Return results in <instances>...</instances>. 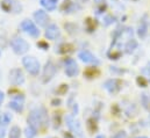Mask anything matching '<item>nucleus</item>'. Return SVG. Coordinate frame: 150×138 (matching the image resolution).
I'll return each instance as SVG.
<instances>
[{
	"mask_svg": "<svg viewBox=\"0 0 150 138\" xmlns=\"http://www.w3.org/2000/svg\"><path fill=\"white\" fill-rule=\"evenodd\" d=\"M36 135H38V130L36 129H34V128H32L29 125L25 129V136H26V138H35Z\"/></svg>",
	"mask_w": 150,
	"mask_h": 138,
	"instance_id": "23",
	"label": "nucleus"
},
{
	"mask_svg": "<svg viewBox=\"0 0 150 138\" xmlns=\"http://www.w3.org/2000/svg\"><path fill=\"white\" fill-rule=\"evenodd\" d=\"M9 81L15 85V86H20L25 82V74L20 69H13L9 72Z\"/></svg>",
	"mask_w": 150,
	"mask_h": 138,
	"instance_id": "9",
	"label": "nucleus"
},
{
	"mask_svg": "<svg viewBox=\"0 0 150 138\" xmlns=\"http://www.w3.org/2000/svg\"><path fill=\"white\" fill-rule=\"evenodd\" d=\"M137 138H148V137H144V136H142V137H137Z\"/></svg>",
	"mask_w": 150,
	"mask_h": 138,
	"instance_id": "39",
	"label": "nucleus"
},
{
	"mask_svg": "<svg viewBox=\"0 0 150 138\" xmlns=\"http://www.w3.org/2000/svg\"><path fill=\"white\" fill-rule=\"evenodd\" d=\"M4 99H5V94L0 91V104H2V101H4Z\"/></svg>",
	"mask_w": 150,
	"mask_h": 138,
	"instance_id": "37",
	"label": "nucleus"
},
{
	"mask_svg": "<svg viewBox=\"0 0 150 138\" xmlns=\"http://www.w3.org/2000/svg\"><path fill=\"white\" fill-rule=\"evenodd\" d=\"M78 58H79L81 62L87 63V64H96V65L99 64V61L97 59V57H96L92 52H90L88 50H83V51H80V52L78 54Z\"/></svg>",
	"mask_w": 150,
	"mask_h": 138,
	"instance_id": "12",
	"label": "nucleus"
},
{
	"mask_svg": "<svg viewBox=\"0 0 150 138\" xmlns=\"http://www.w3.org/2000/svg\"><path fill=\"white\" fill-rule=\"evenodd\" d=\"M6 137V129L4 127H0V138Z\"/></svg>",
	"mask_w": 150,
	"mask_h": 138,
	"instance_id": "35",
	"label": "nucleus"
},
{
	"mask_svg": "<svg viewBox=\"0 0 150 138\" xmlns=\"http://www.w3.org/2000/svg\"><path fill=\"white\" fill-rule=\"evenodd\" d=\"M65 124H67V127L69 128V130L75 136H78L79 138H84L80 123H79V121H76L74 115H67L65 116Z\"/></svg>",
	"mask_w": 150,
	"mask_h": 138,
	"instance_id": "4",
	"label": "nucleus"
},
{
	"mask_svg": "<svg viewBox=\"0 0 150 138\" xmlns=\"http://www.w3.org/2000/svg\"><path fill=\"white\" fill-rule=\"evenodd\" d=\"M21 28L23 32H26L27 34H29L33 37H38L40 35V30L38 28L35 26V23L30 20H23L22 23H21Z\"/></svg>",
	"mask_w": 150,
	"mask_h": 138,
	"instance_id": "10",
	"label": "nucleus"
},
{
	"mask_svg": "<svg viewBox=\"0 0 150 138\" xmlns=\"http://www.w3.org/2000/svg\"><path fill=\"white\" fill-rule=\"evenodd\" d=\"M85 25H86V29H87L88 32H93V30H94V28H96V22H94L91 18L86 19Z\"/></svg>",
	"mask_w": 150,
	"mask_h": 138,
	"instance_id": "25",
	"label": "nucleus"
},
{
	"mask_svg": "<svg viewBox=\"0 0 150 138\" xmlns=\"http://www.w3.org/2000/svg\"><path fill=\"white\" fill-rule=\"evenodd\" d=\"M25 96L22 94H16V95H13V100L8 104V107L14 110L15 113H22L23 111V108H25Z\"/></svg>",
	"mask_w": 150,
	"mask_h": 138,
	"instance_id": "6",
	"label": "nucleus"
},
{
	"mask_svg": "<svg viewBox=\"0 0 150 138\" xmlns=\"http://www.w3.org/2000/svg\"><path fill=\"white\" fill-rule=\"evenodd\" d=\"M52 122H54V129H59V127L62 124V120H61V115L58 113H55Z\"/></svg>",
	"mask_w": 150,
	"mask_h": 138,
	"instance_id": "24",
	"label": "nucleus"
},
{
	"mask_svg": "<svg viewBox=\"0 0 150 138\" xmlns=\"http://www.w3.org/2000/svg\"><path fill=\"white\" fill-rule=\"evenodd\" d=\"M96 138H106V137H105L104 135H98V136H97Z\"/></svg>",
	"mask_w": 150,
	"mask_h": 138,
	"instance_id": "38",
	"label": "nucleus"
},
{
	"mask_svg": "<svg viewBox=\"0 0 150 138\" xmlns=\"http://www.w3.org/2000/svg\"><path fill=\"white\" fill-rule=\"evenodd\" d=\"M147 30H148V25H147V21L142 20L141 23H140V27H139V32L137 34L140 37H144L146 34H147Z\"/></svg>",
	"mask_w": 150,
	"mask_h": 138,
	"instance_id": "21",
	"label": "nucleus"
},
{
	"mask_svg": "<svg viewBox=\"0 0 150 138\" xmlns=\"http://www.w3.org/2000/svg\"><path fill=\"white\" fill-rule=\"evenodd\" d=\"M142 73L146 74L147 77H150V63L147 65V66H144V68L142 69Z\"/></svg>",
	"mask_w": 150,
	"mask_h": 138,
	"instance_id": "32",
	"label": "nucleus"
},
{
	"mask_svg": "<svg viewBox=\"0 0 150 138\" xmlns=\"http://www.w3.org/2000/svg\"><path fill=\"white\" fill-rule=\"evenodd\" d=\"M38 46L42 48L43 50H48V48H49V44H48V43H45L44 41H41V42H38Z\"/></svg>",
	"mask_w": 150,
	"mask_h": 138,
	"instance_id": "31",
	"label": "nucleus"
},
{
	"mask_svg": "<svg viewBox=\"0 0 150 138\" xmlns=\"http://www.w3.org/2000/svg\"><path fill=\"white\" fill-rule=\"evenodd\" d=\"M75 9H77L76 8V4L70 1V0H65L63 2V5H62V11L64 13H72Z\"/></svg>",
	"mask_w": 150,
	"mask_h": 138,
	"instance_id": "15",
	"label": "nucleus"
},
{
	"mask_svg": "<svg viewBox=\"0 0 150 138\" xmlns=\"http://www.w3.org/2000/svg\"><path fill=\"white\" fill-rule=\"evenodd\" d=\"M11 121H12V116L8 113L0 114V127H1V124L2 125H7L8 123H11Z\"/></svg>",
	"mask_w": 150,
	"mask_h": 138,
	"instance_id": "22",
	"label": "nucleus"
},
{
	"mask_svg": "<svg viewBox=\"0 0 150 138\" xmlns=\"http://www.w3.org/2000/svg\"><path fill=\"white\" fill-rule=\"evenodd\" d=\"M51 106H54V107H56V106H61V104H62V100L61 99H57V98H55V99H52L51 100Z\"/></svg>",
	"mask_w": 150,
	"mask_h": 138,
	"instance_id": "33",
	"label": "nucleus"
},
{
	"mask_svg": "<svg viewBox=\"0 0 150 138\" xmlns=\"http://www.w3.org/2000/svg\"><path fill=\"white\" fill-rule=\"evenodd\" d=\"M59 28L56 26V25H49L48 27H47V29H45V37L48 38V39H51V41H54V39H56L58 36H59Z\"/></svg>",
	"mask_w": 150,
	"mask_h": 138,
	"instance_id": "14",
	"label": "nucleus"
},
{
	"mask_svg": "<svg viewBox=\"0 0 150 138\" xmlns=\"http://www.w3.org/2000/svg\"><path fill=\"white\" fill-rule=\"evenodd\" d=\"M48 138H57V137H48Z\"/></svg>",
	"mask_w": 150,
	"mask_h": 138,
	"instance_id": "40",
	"label": "nucleus"
},
{
	"mask_svg": "<svg viewBox=\"0 0 150 138\" xmlns=\"http://www.w3.org/2000/svg\"><path fill=\"white\" fill-rule=\"evenodd\" d=\"M113 138H127V132L126 131H119L114 135Z\"/></svg>",
	"mask_w": 150,
	"mask_h": 138,
	"instance_id": "30",
	"label": "nucleus"
},
{
	"mask_svg": "<svg viewBox=\"0 0 150 138\" xmlns=\"http://www.w3.org/2000/svg\"><path fill=\"white\" fill-rule=\"evenodd\" d=\"M11 46L16 55H23L29 50V43L22 37H14L11 41Z\"/></svg>",
	"mask_w": 150,
	"mask_h": 138,
	"instance_id": "3",
	"label": "nucleus"
},
{
	"mask_svg": "<svg viewBox=\"0 0 150 138\" xmlns=\"http://www.w3.org/2000/svg\"><path fill=\"white\" fill-rule=\"evenodd\" d=\"M149 122H150V118H149Z\"/></svg>",
	"mask_w": 150,
	"mask_h": 138,
	"instance_id": "41",
	"label": "nucleus"
},
{
	"mask_svg": "<svg viewBox=\"0 0 150 138\" xmlns=\"http://www.w3.org/2000/svg\"><path fill=\"white\" fill-rule=\"evenodd\" d=\"M28 125L34 128V129H40L48 123V111L44 107H38L30 111V114L27 117Z\"/></svg>",
	"mask_w": 150,
	"mask_h": 138,
	"instance_id": "1",
	"label": "nucleus"
},
{
	"mask_svg": "<svg viewBox=\"0 0 150 138\" xmlns=\"http://www.w3.org/2000/svg\"><path fill=\"white\" fill-rule=\"evenodd\" d=\"M56 72H57V68H56L55 63L52 61L47 62L44 65V69H43V82L44 84L49 82L55 77Z\"/></svg>",
	"mask_w": 150,
	"mask_h": 138,
	"instance_id": "5",
	"label": "nucleus"
},
{
	"mask_svg": "<svg viewBox=\"0 0 150 138\" xmlns=\"http://www.w3.org/2000/svg\"><path fill=\"white\" fill-rule=\"evenodd\" d=\"M142 104L146 109L150 110V96L148 94H142Z\"/></svg>",
	"mask_w": 150,
	"mask_h": 138,
	"instance_id": "27",
	"label": "nucleus"
},
{
	"mask_svg": "<svg viewBox=\"0 0 150 138\" xmlns=\"http://www.w3.org/2000/svg\"><path fill=\"white\" fill-rule=\"evenodd\" d=\"M136 48H137V42H136L135 39H130V41H128V42L126 43V46H125L127 54H132Z\"/></svg>",
	"mask_w": 150,
	"mask_h": 138,
	"instance_id": "20",
	"label": "nucleus"
},
{
	"mask_svg": "<svg viewBox=\"0 0 150 138\" xmlns=\"http://www.w3.org/2000/svg\"><path fill=\"white\" fill-rule=\"evenodd\" d=\"M21 137V129L18 125H13L8 132V138H20Z\"/></svg>",
	"mask_w": 150,
	"mask_h": 138,
	"instance_id": "17",
	"label": "nucleus"
},
{
	"mask_svg": "<svg viewBox=\"0 0 150 138\" xmlns=\"http://www.w3.org/2000/svg\"><path fill=\"white\" fill-rule=\"evenodd\" d=\"M68 85H65V84H62L57 89H56V93L58 94V95H64V94H67V92H68Z\"/></svg>",
	"mask_w": 150,
	"mask_h": 138,
	"instance_id": "28",
	"label": "nucleus"
},
{
	"mask_svg": "<svg viewBox=\"0 0 150 138\" xmlns=\"http://www.w3.org/2000/svg\"><path fill=\"white\" fill-rule=\"evenodd\" d=\"M86 127H87V130L93 134L98 130V124H97V121L94 118H88L87 120V123H86Z\"/></svg>",
	"mask_w": 150,
	"mask_h": 138,
	"instance_id": "19",
	"label": "nucleus"
},
{
	"mask_svg": "<svg viewBox=\"0 0 150 138\" xmlns=\"http://www.w3.org/2000/svg\"><path fill=\"white\" fill-rule=\"evenodd\" d=\"M78 114V106H77V104H75V106H74V114L72 115H77Z\"/></svg>",
	"mask_w": 150,
	"mask_h": 138,
	"instance_id": "36",
	"label": "nucleus"
},
{
	"mask_svg": "<svg viewBox=\"0 0 150 138\" xmlns=\"http://www.w3.org/2000/svg\"><path fill=\"white\" fill-rule=\"evenodd\" d=\"M136 81L140 85V87H147V85H148V81L144 79V77H139L136 79Z\"/></svg>",
	"mask_w": 150,
	"mask_h": 138,
	"instance_id": "29",
	"label": "nucleus"
},
{
	"mask_svg": "<svg viewBox=\"0 0 150 138\" xmlns=\"http://www.w3.org/2000/svg\"><path fill=\"white\" fill-rule=\"evenodd\" d=\"M34 19H35L36 23L41 27H47L48 23H49V20H50L49 15L42 9H38L34 13Z\"/></svg>",
	"mask_w": 150,
	"mask_h": 138,
	"instance_id": "13",
	"label": "nucleus"
},
{
	"mask_svg": "<svg viewBox=\"0 0 150 138\" xmlns=\"http://www.w3.org/2000/svg\"><path fill=\"white\" fill-rule=\"evenodd\" d=\"M69 51H72V45L71 44H68V43L62 44L59 46V50H58L59 54H65V52H69Z\"/></svg>",
	"mask_w": 150,
	"mask_h": 138,
	"instance_id": "26",
	"label": "nucleus"
},
{
	"mask_svg": "<svg viewBox=\"0 0 150 138\" xmlns=\"http://www.w3.org/2000/svg\"><path fill=\"white\" fill-rule=\"evenodd\" d=\"M0 7L6 13H11V12L18 13V12L21 11V5L16 0H2L1 4H0Z\"/></svg>",
	"mask_w": 150,
	"mask_h": 138,
	"instance_id": "7",
	"label": "nucleus"
},
{
	"mask_svg": "<svg viewBox=\"0 0 150 138\" xmlns=\"http://www.w3.org/2000/svg\"><path fill=\"white\" fill-rule=\"evenodd\" d=\"M63 136H64V138H76V136L71 132V131H69V132H64Z\"/></svg>",
	"mask_w": 150,
	"mask_h": 138,
	"instance_id": "34",
	"label": "nucleus"
},
{
	"mask_svg": "<svg viewBox=\"0 0 150 138\" xmlns=\"http://www.w3.org/2000/svg\"><path fill=\"white\" fill-rule=\"evenodd\" d=\"M56 0H41V5L48 11H54L56 8Z\"/></svg>",
	"mask_w": 150,
	"mask_h": 138,
	"instance_id": "18",
	"label": "nucleus"
},
{
	"mask_svg": "<svg viewBox=\"0 0 150 138\" xmlns=\"http://www.w3.org/2000/svg\"><path fill=\"white\" fill-rule=\"evenodd\" d=\"M22 64L25 66V69L27 70L28 73H30L32 75H38L40 69H41V65H40V62L35 57L33 56H26L22 58Z\"/></svg>",
	"mask_w": 150,
	"mask_h": 138,
	"instance_id": "2",
	"label": "nucleus"
},
{
	"mask_svg": "<svg viewBox=\"0 0 150 138\" xmlns=\"http://www.w3.org/2000/svg\"><path fill=\"white\" fill-rule=\"evenodd\" d=\"M56 1H57V0H56Z\"/></svg>",
	"mask_w": 150,
	"mask_h": 138,
	"instance_id": "42",
	"label": "nucleus"
},
{
	"mask_svg": "<svg viewBox=\"0 0 150 138\" xmlns=\"http://www.w3.org/2000/svg\"><path fill=\"white\" fill-rule=\"evenodd\" d=\"M64 64H65V74L69 78H74V77H76L79 73V68H78V64L76 63L75 59L67 58Z\"/></svg>",
	"mask_w": 150,
	"mask_h": 138,
	"instance_id": "8",
	"label": "nucleus"
},
{
	"mask_svg": "<svg viewBox=\"0 0 150 138\" xmlns=\"http://www.w3.org/2000/svg\"><path fill=\"white\" fill-rule=\"evenodd\" d=\"M99 74V70L97 68H87L84 71V77L91 79V78H96Z\"/></svg>",
	"mask_w": 150,
	"mask_h": 138,
	"instance_id": "16",
	"label": "nucleus"
},
{
	"mask_svg": "<svg viewBox=\"0 0 150 138\" xmlns=\"http://www.w3.org/2000/svg\"><path fill=\"white\" fill-rule=\"evenodd\" d=\"M104 87L108 91V93H111V94H116V93L121 89V87H122V81L119 80V79H116V78H114V79H108V80L104 84Z\"/></svg>",
	"mask_w": 150,
	"mask_h": 138,
	"instance_id": "11",
	"label": "nucleus"
}]
</instances>
